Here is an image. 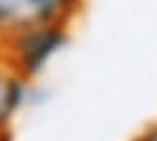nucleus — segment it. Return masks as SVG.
Masks as SVG:
<instances>
[{
	"mask_svg": "<svg viewBox=\"0 0 157 141\" xmlns=\"http://www.w3.org/2000/svg\"><path fill=\"white\" fill-rule=\"evenodd\" d=\"M69 44V25H40L15 34L0 46V52L25 80L36 84L58 63Z\"/></svg>",
	"mask_w": 157,
	"mask_h": 141,
	"instance_id": "1",
	"label": "nucleus"
},
{
	"mask_svg": "<svg viewBox=\"0 0 157 141\" xmlns=\"http://www.w3.org/2000/svg\"><path fill=\"white\" fill-rule=\"evenodd\" d=\"M86 0H0V46L40 25L73 27Z\"/></svg>",
	"mask_w": 157,
	"mask_h": 141,
	"instance_id": "2",
	"label": "nucleus"
},
{
	"mask_svg": "<svg viewBox=\"0 0 157 141\" xmlns=\"http://www.w3.org/2000/svg\"><path fill=\"white\" fill-rule=\"evenodd\" d=\"M36 84L25 80L0 52V137L13 136L21 114L35 99Z\"/></svg>",
	"mask_w": 157,
	"mask_h": 141,
	"instance_id": "3",
	"label": "nucleus"
},
{
	"mask_svg": "<svg viewBox=\"0 0 157 141\" xmlns=\"http://www.w3.org/2000/svg\"><path fill=\"white\" fill-rule=\"evenodd\" d=\"M127 141H157V120L142 126L136 134H132Z\"/></svg>",
	"mask_w": 157,
	"mask_h": 141,
	"instance_id": "4",
	"label": "nucleus"
},
{
	"mask_svg": "<svg viewBox=\"0 0 157 141\" xmlns=\"http://www.w3.org/2000/svg\"><path fill=\"white\" fill-rule=\"evenodd\" d=\"M0 141H13V136H8V137H0Z\"/></svg>",
	"mask_w": 157,
	"mask_h": 141,
	"instance_id": "5",
	"label": "nucleus"
}]
</instances>
